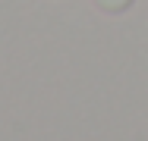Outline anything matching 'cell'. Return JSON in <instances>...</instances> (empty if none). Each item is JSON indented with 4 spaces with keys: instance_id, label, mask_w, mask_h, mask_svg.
<instances>
[{
    "instance_id": "6da1fadb",
    "label": "cell",
    "mask_w": 148,
    "mask_h": 141,
    "mask_svg": "<svg viewBox=\"0 0 148 141\" xmlns=\"http://www.w3.org/2000/svg\"><path fill=\"white\" fill-rule=\"evenodd\" d=\"M95 3H98V9H104V13H123V9H129L132 0H95Z\"/></svg>"
}]
</instances>
